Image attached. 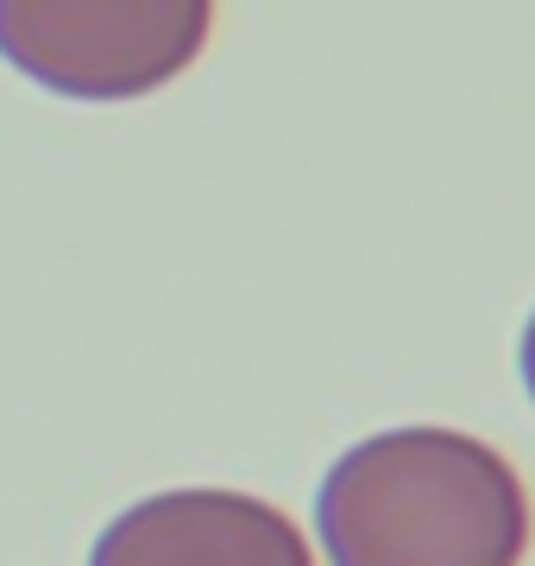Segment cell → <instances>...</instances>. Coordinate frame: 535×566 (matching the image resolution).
I'll return each instance as SVG.
<instances>
[{
    "instance_id": "obj_1",
    "label": "cell",
    "mask_w": 535,
    "mask_h": 566,
    "mask_svg": "<svg viewBox=\"0 0 535 566\" xmlns=\"http://www.w3.org/2000/svg\"><path fill=\"white\" fill-rule=\"evenodd\" d=\"M328 566H523L529 497L516 465L460 428H385L322 479Z\"/></svg>"
},
{
    "instance_id": "obj_2",
    "label": "cell",
    "mask_w": 535,
    "mask_h": 566,
    "mask_svg": "<svg viewBox=\"0 0 535 566\" xmlns=\"http://www.w3.org/2000/svg\"><path fill=\"white\" fill-rule=\"evenodd\" d=\"M214 0H0V57L63 102H139L202 57Z\"/></svg>"
},
{
    "instance_id": "obj_3",
    "label": "cell",
    "mask_w": 535,
    "mask_h": 566,
    "mask_svg": "<svg viewBox=\"0 0 535 566\" xmlns=\"http://www.w3.org/2000/svg\"><path fill=\"white\" fill-rule=\"evenodd\" d=\"M88 566H315V554L277 504L202 485L120 510Z\"/></svg>"
},
{
    "instance_id": "obj_4",
    "label": "cell",
    "mask_w": 535,
    "mask_h": 566,
    "mask_svg": "<svg viewBox=\"0 0 535 566\" xmlns=\"http://www.w3.org/2000/svg\"><path fill=\"white\" fill-rule=\"evenodd\" d=\"M523 385H529V403H535V315H529V327H523Z\"/></svg>"
}]
</instances>
